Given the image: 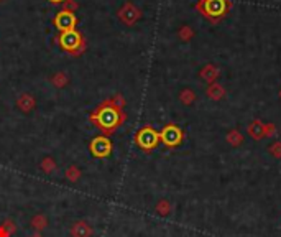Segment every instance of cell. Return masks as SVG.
Here are the masks:
<instances>
[{
  "label": "cell",
  "instance_id": "obj_5",
  "mask_svg": "<svg viewBox=\"0 0 281 237\" xmlns=\"http://www.w3.org/2000/svg\"><path fill=\"white\" fill-rule=\"evenodd\" d=\"M135 142L143 150H151V148L158 145L160 134L155 129H151V127H145V129L138 130V134L135 135Z\"/></svg>",
  "mask_w": 281,
  "mask_h": 237
},
{
  "label": "cell",
  "instance_id": "obj_1",
  "mask_svg": "<svg viewBox=\"0 0 281 237\" xmlns=\"http://www.w3.org/2000/svg\"><path fill=\"white\" fill-rule=\"evenodd\" d=\"M91 122L99 127L104 134H112L125 122V114L109 99L91 114Z\"/></svg>",
  "mask_w": 281,
  "mask_h": 237
},
{
  "label": "cell",
  "instance_id": "obj_14",
  "mask_svg": "<svg viewBox=\"0 0 281 237\" xmlns=\"http://www.w3.org/2000/svg\"><path fill=\"white\" fill-rule=\"evenodd\" d=\"M41 170H43L45 173H51L54 170V168H56V163L53 162V158H50V156H46V158L43 160V162H41Z\"/></svg>",
  "mask_w": 281,
  "mask_h": 237
},
{
  "label": "cell",
  "instance_id": "obj_17",
  "mask_svg": "<svg viewBox=\"0 0 281 237\" xmlns=\"http://www.w3.org/2000/svg\"><path fill=\"white\" fill-rule=\"evenodd\" d=\"M180 35H181L182 38H187L189 35H193V32H189V28H187V27H184V28L181 30V33H180Z\"/></svg>",
  "mask_w": 281,
  "mask_h": 237
},
{
  "label": "cell",
  "instance_id": "obj_7",
  "mask_svg": "<svg viewBox=\"0 0 281 237\" xmlns=\"http://www.w3.org/2000/svg\"><path fill=\"white\" fill-rule=\"evenodd\" d=\"M182 134L176 125H166L160 134V140H163L168 147H174L181 142Z\"/></svg>",
  "mask_w": 281,
  "mask_h": 237
},
{
  "label": "cell",
  "instance_id": "obj_10",
  "mask_svg": "<svg viewBox=\"0 0 281 237\" xmlns=\"http://www.w3.org/2000/svg\"><path fill=\"white\" fill-rule=\"evenodd\" d=\"M17 105H18V109L22 112L33 111V107H35V97L32 94H22L18 97V101H17Z\"/></svg>",
  "mask_w": 281,
  "mask_h": 237
},
{
  "label": "cell",
  "instance_id": "obj_4",
  "mask_svg": "<svg viewBox=\"0 0 281 237\" xmlns=\"http://www.w3.org/2000/svg\"><path fill=\"white\" fill-rule=\"evenodd\" d=\"M89 150L96 158H107L112 153V142L107 135H97L89 143Z\"/></svg>",
  "mask_w": 281,
  "mask_h": 237
},
{
  "label": "cell",
  "instance_id": "obj_9",
  "mask_svg": "<svg viewBox=\"0 0 281 237\" xmlns=\"http://www.w3.org/2000/svg\"><path fill=\"white\" fill-rule=\"evenodd\" d=\"M71 236L72 237H91L92 236V229H91V226H89L86 221H78V222L72 224Z\"/></svg>",
  "mask_w": 281,
  "mask_h": 237
},
{
  "label": "cell",
  "instance_id": "obj_15",
  "mask_svg": "<svg viewBox=\"0 0 281 237\" xmlns=\"http://www.w3.org/2000/svg\"><path fill=\"white\" fill-rule=\"evenodd\" d=\"M63 10H67V12H72V14H74V10H76V7H78V3L76 2H72V0H65V2H63Z\"/></svg>",
  "mask_w": 281,
  "mask_h": 237
},
{
  "label": "cell",
  "instance_id": "obj_16",
  "mask_svg": "<svg viewBox=\"0 0 281 237\" xmlns=\"http://www.w3.org/2000/svg\"><path fill=\"white\" fill-rule=\"evenodd\" d=\"M2 227L8 232V234H12V232H15V231H17V226H15V224L12 222V221H5V222L2 224Z\"/></svg>",
  "mask_w": 281,
  "mask_h": 237
},
{
  "label": "cell",
  "instance_id": "obj_18",
  "mask_svg": "<svg viewBox=\"0 0 281 237\" xmlns=\"http://www.w3.org/2000/svg\"><path fill=\"white\" fill-rule=\"evenodd\" d=\"M50 2H51V3H63L65 0H50Z\"/></svg>",
  "mask_w": 281,
  "mask_h": 237
},
{
  "label": "cell",
  "instance_id": "obj_13",
  "mask_svg": "<svg viewBox=\"0 0 281 237\" xmlns=\"http://www.w3.org/2000/svg\"><path fill=\"white\" fill-rule=\"evenodd\" d=\"M79 176H81V170H79L78 167H74V165H72V167H69V168L66 170V178H67V180L78 181Z\"/></svg>",
  "mask_w": 281,
  "mask_h": 237
},
{
  "label": "cell",
  "instance_id": "obj_11",
  "mask_svg": "<svg viewBox=\"0 0 281 237\" xmlns=\"http://www.w3.org/2000/svg\"><path fill=\"white\" fill-rule=\"evenodd\" d=\"M51 83H53L56 87L66 86V84H67V74H65V73H58V74H54V76H53V79H51Z\"/></svg>",
  "mask_w": 281,
  "mask_h": 237
},
{
  "label": "cell",
  "instance_id": "obj_6",
  "mask_svg": "<svg viewBox=\"0 0 281 237\" xmlns=\"http://www.w3.org/2000/svg\"><path fill=\"white\" fill-rule=\"evenodd\" d=\"M76 23H78V18L72 12L61 10L58 12L56 17H54V27H56L59 32H67V30H74Z\"/></svg>",
  "mask_w": 281,
  "mask_h": 237
},
{
  "label": "cell",
  "instance_id": "obj_2",
  "mask_svg": "<svg viewBox=\"0 0 281 237\" xmlns=\"http://www.w3.org/2000/svg\"><path fill=\"white\" fill-rule=\"evenodd\" d=\"M196 8H198L209 22L217 23L227 14L229 2L227 0H199V2L196 3Z\"/></svg>",
  "mask_w": 281,
  "mask_h": 237
},
{
  "label": "cell",
  "instance_id": "obj_19",
  "mask_svg": "<svg viewBox=\"0 0 281 237\" xmlns=\"http://www.w3.org/2000/svg\"><path fill=\"white\" fill-rule=\"evenodd\" d=\"M32 237H41V234H40V232H36V234H33Z\"/></svg>",
  "mask_w": 281,
  "mask_h": 237
},
{
  "label": "cell",
  "instance_id": "obj_12",
  "mask_svg": "<svg viewBox=\"0 0 281 237\" xmlns=\"http://www.w3.org/2000/svg\"><path fill=\"white\" fill-rule=\"evenodd\" d=\"M32 226L35 227L38 232H40L41 229H45V227H46V218H45L43 214L35 216V218H33V221H32Z\"/></svg>",
  "mask_w": 281,
  "mask_h": 237
},
{
  "label": "cell",
  "instance_id": "obj_3",
  "mask_svg": "<svg viewBox=\"0 0 281 237\" xmlns=\"http://www.w3.org/2000/svg\"><path fill=\"white\" fill-rule=\"evenodd\" d=\"M59 45H61L63 50L69 51L72 54H79V51L83 50L84 46V40H83V35L78 32V30H67V32H61L59 35Z\"/></svg>",
  "mask_w": 281,
  "mask_h": 237
},
{
  "label": "cell",
  "instance_id": "obj_20",
  "mask_svg": "<svg viewBox=\"0 0 281 237\" xmlns=\"http://www.w3.org/2000/svg\"><path fill=\"white\" fill-rule=\"evenodd\" d=\"M0 2H3V0H0Z\"/></svg>",
  "mask_w": 281,
  "mask_h": 237
},
{
  "label": "cell",
  "instance_id": "obj_8",
  "mask_svg": "<svg viewBox=\"0 0 281 237\" xmlns=\"http://www.w3.org/2000/svg\"><path fill=\"white\" fill-rule=\"evenodd\" d=\"M140 15H142V14H140V10L133 5V3H130V2H127L125 5L120 8V12H118V17H120V20H122L123 23H127V25H133L140 18Z\"/></svg>",
  "mask_w": 281,
  "mask_h": 237
}]
</instances>
